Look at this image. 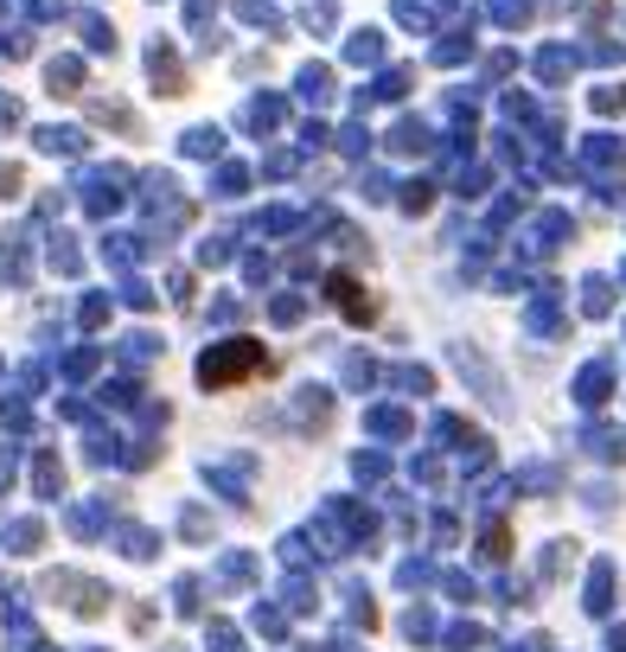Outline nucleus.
<instances>
[{"label": "nucleus", "mask_w": 626, "mask_h": 652, "mask_svg": "<svg viewBox=\"0 0 626 652\" xmlns=\"http://www.w3.org/2000/svg\"><path fill=\"white\" fill-rule=\"evenodd\" d=\"M333 294L345 301V313H352V320H371V301L359 294V282H345V275H333Z\"/></svg>", "instance_id": "nucleus-1"}]
</instances>
